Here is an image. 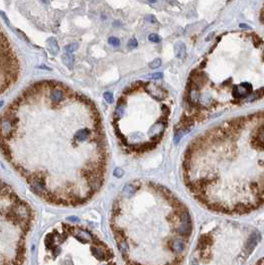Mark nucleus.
Returning <instances> with one entry per match:
<instances>
[{"label": "nucleus", "mask_w": 264, "mask_h": 265, "mask_svg": "<svg viewBox=\"0 0 264 265\" xmlns=\"http://www.w3.org/2000/svg\"><path fill=\"white\" fill-rule=\"evenodd\" d=\"M252 92V86L249 82H242L240 83L239 86L234 87L233 91H232V94L234 98H245L247 95H249Z\"/></svg>", "instance_id": "nucleus-5"}, {"label": "nucleus", "mask_w": 264, "mask_h": 265, "mask_svg": "<svg viewBox=\"0 0 264 265\" xmlns=\"http://www.w3.org/2000/svg\"><path fill=\"white\" fill-rule=\"evenodd\" d=\"M47 47H48V50L49 52L51 53L53 56H56L58 53H59V44L57 42V40H56L55 38H50L48 39L47 41Z\"/></svg>", "instance_id": "nucleus-9"}, {"label": "nucleus", "mask_w": 264, "mask_h": 265, "mask_svg": "<svg viewBox=\"0 0 264 265\" xmlns=\"http://www.w3.org/2000/svg\"><path fill=\"white\" fill-rule=\"evenodd\" d=\"M2 195H9V188L0 180V196Z\"/></svg>", "instance_id": "nucleus-13"}, {"label": "nucleus", "mask_w": 264, "mask_h": 265, "mask_svg": "<svg viewBox=\"0 0 264 265\" xmlns=\"http://www.w3.org/2000/svg\"><path fill=\"white\" fill-rule=\"evenodd\" d=\"M109 225L125 265H181L194 232L186 204L144 179L128 182L117 194Z\"/></svg>", "instance_id": "nucleus-2"}, {"label": "nucleus", "mask_w": 264, "mask_h": 265, "mask_svg": "<svg viewBox=\"0 0 264 265\" xmlns=\"http://www.w3.org/2000/svg\"><path fill=\"white\" fill-rule=\"evenodd\" d=\"M260 241V233L232 221L211 223L201 232L192 265H245Z\"/></svg>", "instance_id": "nucleus-3"}, {"label": "nucleus", "mask_w": 264, "mask_h": 265, "mask_svg": "<svg viewBox=\"0 0 264 265\" xmlns=\"http://www.w3.org/2000/svg\"><path fill=\"white\" fill-rule=\"evenodd\" d=\"M174 53H175V56L179 59H184L187 55V51H186V46L185 44L182 42H178L175 44L174 46Z\"/></svg>", "instance_id": "nucleus-8"}, {"label": "nucleus", "mask_w": 264, "mask_h": 265, "mask_svg": "<svg viewBox=\"0 0 264 265\" xmlns=\"http://www.w3.org/2000/svg\"><path fill=\"white\" fill-rule=\"evenodd\" d=\"M145 20L148 21V22H150V23H157V20H156V18H155L153 15H148V16L145 18Z\"/></svg>", "instance_id": "nucleus-19"}, {"label": "nucleus", "mask_w": 264, "mask_h": 265, "mask_svg": "<svg viewBox=\"0 0 264 265\" xmlns=\"http://www.w3.org/2000/svg\"><path fill=\"white\" fill-rule=\"evenodd\" d=\"M65 93L64 91L61 88L58 87H52L51 88V92H50V99H51L52 103L54 104H58L60 102H62L64 99Z\"/></svg>", "instance_id": "nucleus-7"}, {"label": "nucleus", "mask_w": 264, "mask_h": 265, "mask_svg": "<svg viewBox=\"0 0 264 265\" xmlns=\"http://www.w3.org/2000/svg\"><path fill=\"white\" fill-rule=\"evenodd\" d=\"M234 118L201 134L182 160V179L201 206L222 215H247L264 201L263 124Z\"/></svg>", "instance_id": "nucleus-1"}, {"label": "nucleus", "mask_w": 264, "mask_h": 265, "mask_svg": "<svg viewBox=\"0 0 264 265\" xmlns=\"http://www.w3.org/2000/svg\"><path fill=\"white\" fill-rule=\"evenodd\" d=\"M148 39L151 42H154V43H160L161 42V37L157 34H150Z\"/></svg>", "instance_id": "nucleus-16"}, {"label": "nucleus", "mask_w": 264, "mask_h": 265, "mask_svg": "<svg viewBox=\"0 0 264 265\" xmlns=\"http://www.w3.org/2000/svg\"><path fill=\"white\" fill-rule=\"evenodd\" d=\"M138 46V42L135 40V39H130L128 42V47L130 48H136Z\"/></svg>", "instance_id": "nucleus-18"}, {"label": "nucleus", "mask_w": 264, "mask_h": 265, "mask_svg": "<svg viewBox=\"0 0 264 265\" xmlns=\"http://www.w3.org/2000/svg\"><path fill=\"white\" fill-rule=\"evenodd\" d=\"M2 105H3V101H1V102H0V108H1Z\"/></svg>", "instance_id": "nucleus-23"}, {"label": "nucleus", "mask_w": 264, "mask_h": 265, "mask_svg": "<svg viewBox=\"0 0 264 265\" xmlns=\"http://www.w3.org/2000/svg\"><path fill=\"white\" fill-rule=\"evenodd\" d=\"M145 89L147 91V92L150 95H152V97L155 98L157 100H162L165 97L164 91H163L160 87L156 86V84H154V83H148L147 86H146Z\"/></svg>", "instance_id": "nucleus-6"}, {"label": "nucleus", "mask_w": 264, "mask_h": 265, "mask_svg": "<svg viewBox=\"0 0 264 265\" xmlns=\"http://www.w3.org/2000/svg\"><path fill=\"white\" fill-rule=\"evenodd\" d=\"M62 61H63V63L68 67L69 69H72L75 63V57H74V55L71 53H65L62 56Z\"/></svg>", "instance_id": "nucleus-10"}, {"label": "nucleus", "mask_w": 264, "mask_h": 265, "mask_svg": "<svg viewBox=\"0 0 264 265\" xmlns=\"http://www.w3.org/2000/svg\"><path fill=\"white\" fill-rule=\"evenodd\" d=\"M77 47H78V45H77V43H72V44H69V45H67V46L65 47V51H66V53H72V52H75V51L77 49Z\"/></svg>", "instance_id": "nucleus-12"}, {"label": "nucleus", "mask_w": 264, "mask_h": 265, "mask_svg": "<svg viewBox=\"0 0 264 265\" xmlns=\"http://www.w3.org/2000/svg\"><path fill=\"white\" fill-rule=\"evenodd\" d=\"M42 2H44V3H47V2H48V0H42Z\"/></svg>", "instance_id": "nucleus-22"}, {"label": "nucleus", "mask_w": 264, "mask_h": 265, "mask_svg": "<svg viewBox=\"0 0 264 265\" xmlns=\"http://www.w3.org/2000/svg\"><path fill=\"white\" fill-rule=\"evenodd\" d=\"M161 64H162L161 59L157 58V59H154L152 62H150L149 67H150L152 70H155V69H158V68H160V67H161Z\"/></svg>", "instance_id": "nucleus-11"}, {"label": "nucleus", "mask_w": 264, "mask_h": 265, "mask_svg": "<svg viewBox=\"0 0 264 265\" xmlns=\"http://www.w3.org/2000/svg\"><path fill=\"white\" fill-rule=\"evenodd\" d=\"M108 44L113 47H118L120 44V41H119V39L116 37H110L108 39Z\"/></svg>", "instance_id": "nucleus-14"}, {"label": "nucleus", "mask_w": 264, "mask_h": 265, "mask_svg": "<svg viewBox=\"0 0 264 265\" xmlns=\"http://www.w3.org/2000/svg\"><path fill=\"white\" fill-rule=\"evenodd\" d=\"M239 27H240V28H249L248 26L245 25V24H240V25H239Z\"/></svg>", "instance_id": "nucleus-20"}, {"label": "nucleus", "mask_w": 264, "mask_h": 265, "mask_svg": "<svg viewBox=\"0 0 264 265\" xmlns=\"http://www.w3.org/2000/svg\"><path fill=\"white\" fill-rule=\"evenodd\" d=\"M156 1L157 0H147V2H149V3H156Z\"/></svg>", "instance_id": "nucleus-21"}, {"label": "nucleus", "mask_w": 264, "mask_h": 265, "mask_svg": "<svg viewBox=\"0 0 264 265\" xmlns=\"http://www.w3.org/2000/svg\"><path fill=\"white\" fill-rule=\"evenodd\" d=\"M162 78H163V74H162V72H155V74H153V75L150 76L151 80H161Z\"/></svg>", "instance_id": "nucleus-17"}, {"label": "nucleus", "mask_w": 264, "mask_h": 265, "mask_svg": "<svg viewBox=\"0 0 264 265\" xmlns=\"http://www.w3.org/2000/svg\"><path fill=\"white\" fill-rule=\"evenodd\" d=\"M47 260L56 265H116L111 247L86 225L62 223L44 239Z\"/></svg>", "instance_id": "nucleus-4"}, {"label": "nucleus", "mask_w": 264, "mask_h": 265, "mask_svg": "<svg viewBox=\"0 0 264 265\" xmlns=\"http://www.w3.org/2000/svg\"><path fill=\"white\" fill-rule=\"evenodd\" d=\"M103 98H104V99H105L106 102H108V103H112V102H113V95H112L111 92H104V93H103Z\"/></svg>", "instance_id": "nucleus-15"}]
</instances>
